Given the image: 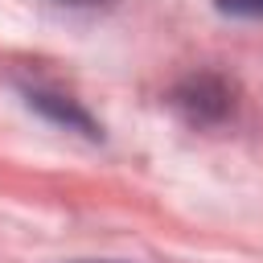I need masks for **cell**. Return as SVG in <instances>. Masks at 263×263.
<instances>
[{
  "label": "cell",
  "mask_w": 263,
  "mask_h": 263,
  "mask_svg": "<svg viewBox=\"0 0 263 263\" xmlns=\"http://www.w3.org/2000/svg\"><path fill=\"white\" fill-rule=\"evenodd\" d=\"M226 16H263V0H218Z\"/></svg>",
  "instance_id": "2"
},
{
  "label": "cell",
  "mask_w": 263,
  "mask_h": 263,
  "mask_svg": "<svg viewBox=\"0 0 263 263\" xmlns=\"http://www.w3.org/2000/svg\"><path fill=\"white\" fill-rule=\"evenodd\" d=\"M66 4H103V0H66Z\"/></svg>",
  "instance_id": "3"
},
{
  "label": "cell",
  "mask_w": 263,
  "mask_h": 263,
  "mask_svg": "<svg viewBox=\"0 0 263 263\" xmlns=\"http://www.w3.org/2000/svg\"><path fill=\"white\" fill-rule=\"evenodd\" d=\"M177 103H181L193 119H214V115L226 111V90H222V82H214V78H193L189 90L177 95Z\"/></svg>",
  "instance_id": "1"
}]
</instances>
